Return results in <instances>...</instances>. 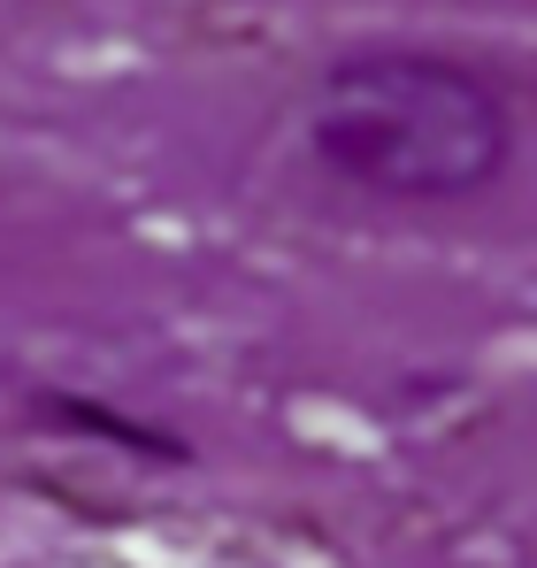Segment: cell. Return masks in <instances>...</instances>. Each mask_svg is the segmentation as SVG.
Wrapping results in <instances>:
<instances>
[{"label":"cell","mask_w":537,"mask_h":568,"mask_svg":"<svg viewBox=\"0 0 537 568\" xmlns=\"http://www.w3.org/2000/svg\"><path fill=\"white\" fill-rule=\"evenodd\" d=\"M307 146L376 200H476L515 162V115L468 62L368 47L338 54L307 93Z\"/></svg>","instance_id":"1"},{"label":"cell","mask_w":537,"mask_h":568,"mask_svg":"<svg viewBox=\"0 0 537 568\" xmlns=\"http://www.w3.org/2000/svg\"><path fill=\"white\" fill-rule=\"evenodd\" d=\"M39 415H47V423H62V430H92L100 446H123V454L184 462V446L170 438V430H146V423H131V415H115V407H100V399H62V392H47V399H39Z\"/></svg>","instance_id":"2"}]
</instances>
